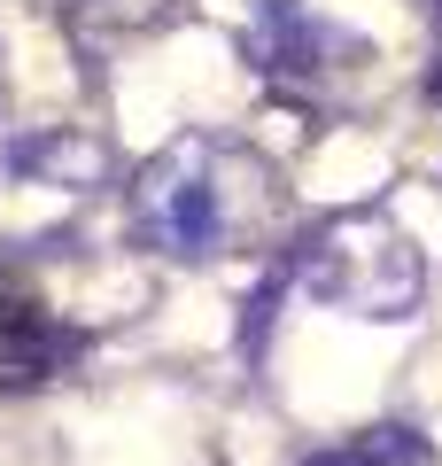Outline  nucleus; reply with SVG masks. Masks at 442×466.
Wrapping results in <instances>:
<instances>
[{
	"label": "nucleus",
	"mask_w": 442,
	"mask_h": 466,
	"mask_svg": "<svg viewBox=\"0 0 442 466\" xmlns=\"http://www.w3.org/2000/svg\"><path fill=\"white\" fill-rule=\"evenodd\" d=\"M295 466H435V443L419 428H404V420H388V428L326 443V451H311V459H295Z\"/></svg>",
	"instance_id": "6"
},
{
	"label": "nucleus",
	"mask_w": 442,
	"mask_h": 466,
	"mask_svg": "<svg viewBox=\"0 0 442 466\" xmlns=\"http://www.w3.org/2000/svg\"><path fill=\"white\" fill-rule=\"evenodd\" d=\"M8 179L55 187V195H94V187H109V140L85 125H32L8 140Z\"/></svg>",
	"instance_id": "4"
},
{
	"label": "nucleus",
	"mask_w": 442,
	"mask_h": 466,
	"mask_svg": "<svg viewBox=\"0 0 442 466\" xmlns=\"http://www.w3.org/2000/svg\"><path fill=\"white\" fill-rule=\"evenodd\" d=\"M295 288L326 311L373 319V327H396L427 303V257L404 233V218L365 202V210H334L318 218L303 241H295Z\"/></svg>",
	"instance_id": "1"
},
{
	"label": "nucleus",
	"mask_w": 442,
	"mask_h": 466,
	"mask_svg": "<svg viewBox=\"0 0 442 466\" xmlns=\"http://www.w3.org/2000/svg\"><path fill=\"white\" fill-rule=\"evenodd\" d=\"M256 55L264 70L303 86V78H326V70H349L365 55V39L349 24L318 16L311 0H256Z\"/></svg>",
	"instance_id": "3"
},
{
	"label": "nucleus",
	"mask_w": 442,
	"mask_h": 466,
	"mask_svg": "<svg viewBox=\"0 0 442 466\" xmlns=\"http://www.w3.org/2000/svg\"><path fill=\"white\" fill-rule=\"evenodd\" d=\"M0 109H8V70H0Z\"/></svg>",
	"instance_id": "7"
},
{
	"label": "nucleus",
	"mask_w": 442,
	"mask_h": 466,
	"mask_svg": "<svg viewBox=\"0 0 442 466\" xmlns=\"http://www.w3.org/2000/svg\"><path fill=\"white\" fill-rule=\"evenodd\" d=\"M132 241L171 265H217L241 241V187L233 148L217 133H179L132 179Z\"/></svg>",
	"instance_id": "2"
},
{
	"label": "nucleus",
	"mask_w": 442,
	"mask_h": 466,
	"mask_svg": "<svg viewBox=\"0 0 442 466\" xmlns=\"http://www.w3.org/2000/svg\"><path fill=\"white\" fill-rule=\"evenodd\" d=\"M85 334L47 319L39 303H16L0 288V389H47L63 366H78Z\"/></svg>",
	"instance_id": "5"
}]
</instances>
